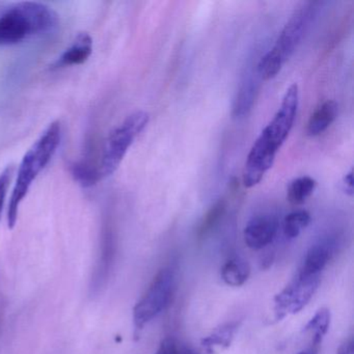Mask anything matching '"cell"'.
Masks as SVG:
<instances>
[{"instance_id": "obj_1", "label": "cell", "mask_w": 354, "mask_h": 354, "mask_svg": "<svg viewBox=\"0 0 354 354\" xmlns=\"http://www.w3.org/2000/svg\"><path fill=\"white\" fill-rule=\"evenodd\" d=\"M299 92L296 84L286 91L279 111L252 145L243 169V184L252 188L258 185L272 167L279 148L287 140L297 113Z\"/></svg>"}, {"instance_id": "obj_2", "label": "cell", "mask_w": 354, "mask_h": 354, "mask_svg": "<svg viewBox=\"0 0 354 354\" xmlns=\"http://www.w3.org/2000/svg\"><path fill=\"white\" fill-rule=\"evenodd\" d=\"M61 140V123L59 121L53 122L28 149L22 158L8 206L7 218L9 229L15 227L20 206L38 176L55 156Z\"/></svg>"}, {"instance_id": "obj_3", "label": "cell", "mask_w": 354, "mask_h": 354, "mask_svg": "<svg viewBox=\"0 0 354 354\" xmlns=\"http://www.w3.org/2000/svg\"><path fill=\"white\" fill-rule=\"evenodd\" d=\"M59 24V16L44 3H17L0 14V46H12L30 37L51 32Z\"/></svg>"}, {"instance_id": "obj_4", "label": "cell", "mask_w": 354, "mask_h": 354, "mask_svg": "<svg viewBox=\"0 0 354 354\" xmlns=\"http://www.w3.org/2000/svg\"><path fill=\"white\" fill-rule=\"evenodd\" d=\"M313 11V3H304L294 12L272 48L259 62L258 74L263 80L275 77L293 55L310 24Z\"/></svg>"}, {"instance_id": "obj_5", "label": "cell", "mask_w": 354, "mask_h": 354, "mask_svg": "<svg viewBox=\"0 0 354 354\" xmlns=\"http://www.w3.org/2000/svg\"><path fill=\"white\" fill-rule=\"evenodd\" d=\"M150 121V115L146 111H138L128 115L123 123L120 124L109 133L103 150L100 175L109 177L113 175L123 161L130 147L136 138L144 131Z\"/></svg>"}, {"instance_id": "obj_6", "label": "cell", "mask_w": 354, "mask_h": 354, "mask_svg": "<svg viewBox=\"0 0 354 354\" xmlns=\"http://www.w3.org/2000/svg\"><path fill=\"white\" fill-rule=\"evenodd\" d=\"M174 277L169 269H162L153 279L152 283L133 308L136 330H142L146 324L160 314L171 299Z\"/></svg>"}, {"instance_id": "obj_7", "label": "cell", "mask_w": 354, "mask_h": 354, "mask_svg": "<svg viewBox=\"0 0 354 354\" xmlns=\"http://www.w3.org/2000/svg\"><path fill=\"white\" fill-rule=\"evenodd\" d=\"M320 283V275L304 277L298 274L274 298L275 320L296 314L310 301Z\"/></svg>"}, {"instance_id": "obj_8", "label": "cell", "mask_w": 354, "mask_h": 354, "mask_svg": "<svg viewBox=\"0 0 354 354\" xmlns=\"http://www.w3.org/2000/svg\"><path fill=\"white\" fill-rule=\"evenodd\" d=\"M279 223L270 215L254 217L243 232L244 242L252 250H262L270 244L277 236Z\"/></svg>"}, {"instance_id": "obj_9", "label": "cell", "mask_w": 354, "mask_h": 354, "mask_svg": "<svg viewBox=\"0 0 354 354\" xmlns=\"http://www.w3.org/2000/svg\"><path fill=\"white\" fill-rule=\"evenodd\" d=\"M93 53V39L88 32H80L69 48L55 62V68L73 67L86 63Z\"/></svg>"}, {"instance_id": "obj_10", "label": "cell", "mask_w": 354, "mask_h": 354, "mask_svg": "<svg viewBox=\"0 0 354 354\" xmlns=\"http://www.w3.org/2000/svg\"><path fill=\"white\" fill-rule=\"evenodd\" d=\"M331 252H333V248L328 242L322 241L314 244L306 252L304 264L298 271V274L304 277L319 275L330 260Z\"/></svg>"}, {"instance_id": "obj_11", "label": "cell", "mask_w": 354, "mask_h": 354, "mask_svg": "<svg viewBox=\"0 0 354 354\" xmlns=\"http://www.w3.org/2000/svg\"><path fill=\"white\" fill-rule=\"evenodd\" d=\"M339 111V105L335 101L327 100L319 105L310 115L306 126L308 136H318L325 131L335 121Z\"/></svg>"}, {"instance_id": "obj_12", "label": "cell", "mask_w": 354, "mask_h": 354, "mask_svg": "<svg viewBox=\"0 0 354 354\" xmlns=\"http://www.w3.org/2000/svg\"><path fill=\"white\" fill-rule=\"evenodd\" d=\"M250 274V267L246 261L241 259H232L221 268V279L231 287L243 285Z\"/></svg>"}, {"instance_id": "obj_13", "label": "cell", "mask_w": 354, "mask_h": 354, "mask_svg": "<svg viewBox=\"0 0 354 354\" xmlns=\"http://www.w3.org/2000/svg\"><path fill=\"white\" fill-rule=\"evenodd\" d=\"M237 322H231L215 329L210 335L203 339L202 344L205 350L209 354H212L216 347H229L231 345L232 339H234V335L237 330Z\"/></svg>"}, {"instance_id": "obj_14", "label": "cell", "mask_w": 354, "mask_h": 354, "mask_svg": "<svg viewBox=\"0 0 354 354\" xmlns=\"http://www.w3.org/2000/svg\"><path fill=\"white\" fill-rule=\"evenodd\" d=\"M316 180L308 176L297 178L288 187L287 198L292 205H301L316 189Z\"/></svg>"}, {"instance_id": "obj_15", "label": "cell", "mask_w": 354, "mask_h": 354, "mask_svg": "<svg viewBox=\"0 0 354 354\" xmlns=\"http://www.w3.org/2000/svg\"><path fill=\"white\" fill-rule=\"evenodd\" d=\"M225 210H227V204H225V200H219L207 211L198 225V232H196L198 239H204L212 232L213 229H215V227L221 223L223 215L225 214Z\"/></svg>"}, {"instance_id": "obj_16", "label": "cell", "mask_w": 354, "mask_h": 354, "mask_svg": "<svg viewBox=\"0 0 354 354\" xmlns=\"http://www.w3.org/2000/svg\"><path fill=\"white\" fill-rule=\"evenodd\" d=\"M330 324V313L327 308H320L315 316L304 326V333H310L313 335V343L318 346L322 342L323 337L326 335Z\"/></svg>"}, {"instance_id": "obj_17", "label": "cell", "mask_w": 354, "mask_h": 354, "mask_svg": "<svg viewBox=\"0 0 354 354\" xmlns=\"http://www.w3.org/2000/svg\"><path fill=\"white\" fill-rule=\"evenodd\" d=\"M310 221V215L308 211L298 210L290 213L283 221V233L289 239L298 237L304 227H308Z\"/></svg>"}, {"instance_id": "obj_18", "label": "cell", "mask_w": 354, "mask_h": 354, "mask_svg": "<svg viewBox=\"0 0 354 354\" xmlns=\"http://www.w3.org/2000/svg\"><path fill=\"white\" fill-rule=\"evenodd\" d=\"M254 93H256L254 82L252 80H246L240 88L239 94L236 99L235 106H234V115L236 117H243L248 115L254 103Z\"/></svg>"}, {"instance_id": "obj_19", "label": "cell", "mask_w": 354, "mask_h": 354, "mask_svg": "<svg viewBox=\"0 0 354 354\" xmlns=\"http://www.w3.org/2000/svg\"><path fill=\"white\" fill-rule=\"evenodd\" d=\"M74 178L84 187H90L98 181L100 173L86 162L75 163L73 167Z\"/></svg>"}, {"instance_id": "obj_20", "label": "cell", "mask_w": 354, "mask_h": 354, "mask_svg": "<svg viewBox=\"0 0 354 354\" xmlns=\"http://www.w3.org/2000/svg\"><path fill=\"white\" fill-rule=\"evenodd\" d=\"M12 173H13V169H12V167H8L5 171H1V174H0V218H1V213H3V206H5L6 198H7L8 192H9Z\"/></svg>"}, {"instance_id": "obj_21", "label": "cell", "mask_w": 354, "mask_h": 354, "mask_svg": "<svg viewBox=\"0 0 354 354\" xmlns=\"http://www.w3.org/2000/svg\"><path fill=\"white\" fill-rule=\"evenodd\" d=\"M178 345L174 339H165L161 343L160 347L155 354H176Z\"/></svg>"}, {"instance_id": "obj_22", "label": "cell", "mask_w": 354, "mask_h": 354, "mask_svg": "<svg viewBox=\"0 0 354 354\" xmlns=\"http://www.w3.org/2000/svg\"><path fill=\"white\" fill-rule=\"evenodd\" d=\"M343 189L348 196H353V171L352 169L343 178Z\"/></svg>"}, {"instance_id": "obj_23", "label": "cell", "mask_w": 354, "mask_h": 354, "mask_svg": "<svg viewBox=\"0 0 354 354\" xmlns=\"http://www.w3.org/2000/svg\"><path fill=\"white\" fill-rule=\"evenodd\" d=\"M352 352H353V339L350 337L345 343L339 346L337 354H352Z\"/></svg>"}, {"instance_id": "obj_24", "label": "cell", "mask_w": 354, "mask_h": 354, "mask_svg": "<svg viewBox=\"0 0 354 354\" xmlns=\"http://www.w3.org/2000/svg\"><path fill=\"white\" fill-rule=\"evenodd\" d=\"M176 354H198L196 353L194 350L189 349V348L186 347H178L177 351H176Z\"/></svg>"}, {"instance_id": "obj_25", "label": "cell", "mask_w": 354, "mask_h": 354, "mask_svg": "<svg viewBox=\"0 0 354 354\" xmlns=\"http://www.w3.org/2000/svg\"><path fill=\"white\" fill-rule=\"evenodd\" d=\"M298 354H310V353H308V352H300V353H298Z\"/></svg>"}]
</instances>
